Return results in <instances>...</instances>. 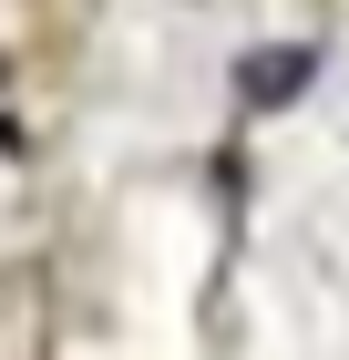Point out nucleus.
<instances>
[{"instance_id":"obj_1","label":"nucleus","mask_w":349,"mask_h":360,"mask_svg":"<svg viewBox=\"0 0 349 360\" xmlns=\"http://www.w3.org/2000/svg\"><path fill=\"white\" fill-rule=\"evenodd\" d=\"M308 62H319V52H298V41H268V52L237 72V93H246L257 113H277V103H298V93H308Z\"/></svg>"}]
</instances>
